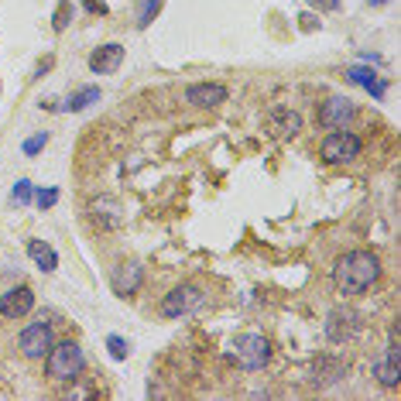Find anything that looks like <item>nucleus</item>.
Segmentation results:
<instances>
[{
  "label": "nucleus",
  "mask_w": 401,
  "mask_h": 401,
  "mask_svg": "<svg viewBox=\"0 0 401 401\" xmlns=\"http://www.w3.org/2000/svg\"><path fill=\"white\" fill-rule=\"evenodd\" d=\"M381 275V261L371 251H346L333 264V285L340 295H360L367 292Z\"/></svg>",
  "instance_id": "obj_1"
},
{
  "label": "nucleus",
  "mask_w": 401,
  "mask_h": 401,
  "mask_svg": "<svg viewBox=\"0 0 401 401\" xmlns=\"http://www.w3.org/2000/svg\"><path fill=\"white\" fill-rule=\"evenodd\" d=\"M83 371H86V353L72 340L52 343V350L45 353V378L55 384H76Z\"/></svg>",
  "instance_id": "obj_2"
},
{
  "label": "nucleus",
  "mask_w": 401,
  "mask_h": 401,
  "mask_svg": "<svg viewBox=\"0 0 401 401\" xmlns=\"http://www.w3.org/2000/svg\"><path fill=\"white\" fill-rule=\"evenodd\" d=\"M230 360H233L240 371H247V374L264 371L268 360H271V340L261 336V333H240V336L230 343Z\"/></svg>",
  "instance_id": "obj_3"
},
{
  "label": "nucleus",
  "mask_w": 401,
  "mask_h": 401,
  "mask_svg": "<svg viewBox=\"0 0 401 401\" xmlns=\"http://www.w3.org/2000/svg\"><path fill=\"white\" fill-rule=\"evenodd\" d=\"M202 305H206V288L196 285V282H186V285H175V288L162 299L158 312H162V319H182V315L199 312Z\"/></svg>",
  "instance_id": "obj_4"
},
{
  "label": "nucleus",
  "mask_w": 401,
  "mask_h": 401,
  "mask_svg": "<svg viewBox=\"0 0 401 401\" xmlns=\"http://www.w3.org/2000/svg\"><path fill=\"white\" fill-rule=\"evenodd\" d=\"M360 151H364V141L353 134V130H333V134H326L322 137V144H319V158L322 162H329V165H343V162H357L360 158Z\"/></svg>",
  "instance_id": "obj_5"
},
{
  "label": "nucleus",
  "mask_w": 401,
  "mask_h": 401,
  "mask_svg": "<svg viewBox=\"0 0 401 401\" xmlns=\"http://www.w3.org/2000/svg\"><path fill=\"white\" fill-rule=\"evenodd\" d=\"M360 333H364V315H360L357 309L343 305V309H333V312L326 315V340H329V343H350V340H357Z\"/></svg>",
  "instance_id": "obj_6"
},
{
  "label": "nucleus",
  "mask_w": 401,
  "mask_h": 401,
  "mask_svg": "<svg viewBox=\"0 0 401 401\" xmlns=\"http://www.w3.org/2000/svg\"><path fill=\"white\" fill-rule=\"evenodd\" d=\"M374 378L381 388H398L401 384V343H398V329H391V340L384 346V353L371 364Z\"/></svg>",
  "instance_id": "obj_7"
},
{
  "label": "nucleus",
  "mask_w": 401,
  "mask_h": 401,
  "mask_svg": "<svg viewBox=\"0 0 401 401\" xmlns=\"http://www.w3.org/2000/svg\"><path fill=\"white\" fill-rule=\"evenodd\" d=\"M52 343H55V329H52V322H41V319L31 322V326H24L21 340H17V346H21V353L28 360H41L52 350Z\"/></svg>",
  "instance_id": "obj_8"
},
{
  "label": "nucleus",
  "mask_w": 401,
  "mask_h": 401,
  "mask_svg": "<svg viewBox=\"0 0 401 401\" xmlns=\"http://www.w3.org/2000/svg\"><path fill=\"white\" fill-rule=\"evenodd\" d=\"M90 219H93L97 230H117L124 223V209L113 196H97L90 202Z\"/></svg>",
  "instance_id": "obj_9"
},
{
  "label": "nucleus",
  "mask_w": 401,
  "mask_h": 401,
  "mask_svg": "<svg viewBox=\"0 0 401 401\" xmlns=\"http://www.w3.org/2000/svg\"><path fill=\"white\" fill-rule=\"evenodd\" d=\"M31 309H35V292L28 285H17V288L0 295V315L3 319H24Z\"/></svg>",
  "instance_id": "obj_10"
},
{
  "label": "nucleus",
  "mask_w": 401,
  "mask_h": 401,
  "mask_svg": "<svg viewBox=\"0 0 401 401\" xmlns=\"http://www.w3.org/2000/svg\"><path fill=\"white\" fill-rule=\"evenodd\" d=\"M226 86L223 83H193L189 90H186V103L189 106H199V110H213V106H219V103H226Z\"/></svg>",
  "instance_id": "obj_11"
},
{
  "label": "nucleus",
  "mask_w": 401,
  "mask_h": 401,
  "mask_svg": "<svg viewBox=\"0 0 401 401\" xmlns=\"http://www.w3.org/2000/svg\"><path fill=\"white\" fill-rule=\"evenodd\" d=\"M343 374H346V364L333 353H322V357L312 360V384L315 388H333Z\"/></svg>",
  "instance_id": "obj_12"
},
{
  "label": "nucleus",
  "mask_w": 401,
  "mask_h": 401,
  "mask_svg": "<svg viewBox=\"0 0 401 401\" xmlns=\"http://www.w3.org/2000/svg\"><path fill=\"white\" fill-rule=\"evenodd\" d=\"M144 282V264L141 261H127L113 271V292L117 295H134Z\"/></svg>",
  "instance_id": "obj_13"
},
{
  "label": "nucleus",
  "mask_w": 401,
  "mask_h": 401,
  "mask_svg": "<svg viewBox=\"0 0 401 401\" xmlns=\"http://www.w3.org/2000/svg\"><path fill=\"white\" fill-rule=\"evenodd\" d=\"M350 117H353V103L350 100L333 97V100H326L322 106H319V124H322L326 130H340Z\"/></svg>",
  "instance_id": "obj_14"
},
{
  "label": "nucleus",
  "mask_w": 401,
  "mask_h": 401,
  "mask_svg": "<svg viewBox=\"0 0 401 401\" xmlns=\"http://www.w3.org/2000/svg\"><path fill=\"white\" fill-rule=\"evenodd\" d=\"M120 62H124V45H117V41L100 45V48L90 55V69H93L97 76H110V72H117V69H120Z\"/></svg>",
  "instance_id": "obj_15"
},
{
  "label": "nucleus",
  "mask_w": 401,
  "mask_h": 401,
  "mask_svg": "<svg viewBox=\"0 0 401 401\" xmlns=\"http://www.w3.org/2000/svg\"><path fill=\"white\" fill-rule=\"evenodd\" d=\"M268 130L275 134V137H282V141H288V137H295L302 130V117L295 110H275L271 117H268Z\"/></svg>",
  "instance_id": "obj_16"
},
{
  "label": "nucleus",
  "mask_w": 401,
  "mask_h": 401,
  "mask_svg": "<svg viewBox=\"0 0 401 401\" xmlns=\"http://www.w3.org/2000/svg\"><path fill=\"white\" fill-rule=\"evenodd\" d=\"M346 79L353 83V86H364L374 100H384V93H388V86L378 79V72L374 69H364V66H353V69H346Z\"/></svg>",
  "instance_id": "obj_17"
},
{
  "label": "nucleus",
  "mask_w": 401,
  "mask_h": 401,
  "mask_svg": "<svg viewBox=\"0 0 401 401\" xmlns=\"http://www.w3.org/2000/svg\"><path fill=\"white\" fill-rule=\"evenodd\" d=\"M28 257H31L35 268H41L45 275H52V271L59 268V254H55V247L45 244V240H28Z\"/></svg>",
  "instance_id": "obj_18"
},
{
  "label": "nucleus",
  "mask_w": 401,
  "mask_h": 401,
  "mask_svg": "<svg viewBox=\"0 0 401 401\" xmlns=\"http://www.w3.org/2000/svg\"><path fill=\"white\" fill-rule=\"evenodd\" d=\"M100 100V86H83L79 93H72L69 103H66V110H72V113H79V110H86L90 103Z\"/></svg>",
  "instance_id": "obj_19"
},
{
  "label": "nucleus",
  "mask_w": 401,
  "mask_h": 401,
  "mask_svg": "<svg viewBox=\"0 0 401 401\" xmlns=\"http://www.w3.org/2000/svg\"><path fill=\"white\" fill-rule=\"evenodd\" d=\"M162 3H165V0H141V7H137V28H148V24L158 17Z\"/></svg>",
  "instance_id": "obj_20"
},
{
  "label": "nucleus",
  "mask_w": 401,
  "mask_h": 401,
  "mask_svg": "<svg viewBox=\"0 0 401 401\" xmlns=\"http://www.w3.org/2000/svg\"><path fill=\"white\" fill-rule=\"evenodd\" d=\"M31 199H35V186H31L28 179H17L14 189H10V202H14V206H28Z\"/></svg>",
  "instance_id": "obj_21"
},
{
  "label": "nucleus",
  "mask_w": 401,
  "mask_h": 401,
  "mask_svg": "<svg viewBox=\"0 0 401 401\" xmlns=\"http://www.w3.org/2000/svg\"><path fill=\"white\" fill-rule=\"evenodd\" d=\"M69 24H72V3L62 0V3L55 7V14H52V28H55V31H66Z\"/></svg>",
  "instance_id": "obj_22"
},
{
  "label": "nucleus",
  "mask_w": 401,
  "mask_h": 401,
  "mask_svg": "<svg viewBox=\"0 0 401 401\" xmlns=\"http://www.w3.org/2000/svg\"><path fill=\"white\" fill-rule=\"evenodd\" d=\"M106 350H110V357H113V360H127L130 343H127L124 336H106Z\"/></svg>",
  "instance_id": "obj_23"
},
{
  "label": "nucleus",
  "mask_w": 401,
  "mask_h": 401,
  "mask_svg": "<svg viewBox=\"0 0 401 401\" xmlns=\"http://www.w3.org/2000/svg\"><path fill=\"white\" fill-rule=\"evenodd\" d=\"M45 144H48V134L41 130V134H35V137H28V141H24L21 148H24V155H28V158H35V155H41V148H45Z\"/></svg>",
  "instance_id": "obj_24"
},
{
  "label": "nucleus",
  "mask_w": 401,
  "mask_h": 401,
  "mask_svg": "<svg viewBox=\"0 0 401 401\" xmlns=\"http://www.w3.org/2000/svg\"><path fill=\"white\" fill-rule=\"evenodd\" d=\"M35 202H38V209H52V206L59 202V189H55V186L38 189V193H35Z\"/></svg>",
  "instance_id": "obj_25"
},
{
  "label": "nucleus",
  "mask_w": 401,
  "mask_h": 401,
  "mask_svg": "<svg viewBox=\"0 0 401 401\" xmlns=\"http://www.w3.org/2000/svg\"><path fill=\"white\" fill-rule=\"evenodd\" d=\"M97 395H100L97 388H69L66 391V398H97Z\"/></svg>",
  "instance_id": "obj_26"
},
{
  "label": "nucleus",
  "mask_w": 401,
  "mask_h": 401,
  "mask_svg": "<svg viewBox=\"0 0 401 401\" xmlns=\"http://www.w3.org/2000/svg\"><path fill=\"white\" fill-rule=\"evenodd\" d=\"M83 7H86L90 14H100V17H106V14H110V7H106L103 0H83Z\"/></svg>",
  "instance_id": "obj_27"
},
{
  "label": "nucleus",
  "mask_w": 401,
  "mask_h": 401,
  "mask_svg": "<svg viewBox=\"0 0 401 401\" xmlns=\"http://www.w3.org/2000/svg\"><path fill=\"white\" fill-rule=\"evenodd\" d=\"M52 62H55V59H52V55H48V59H45V62H38V69H35V76H38V79H41V76H45V72H48V69H52Z\"/></svg>",
  "instance_id": "obj_28"
},
{
  "label": "nucleus",
  "mask_w": 401,
  "mask_h": 401,
  "mask_svg": "<svg viewBox=\"0 0 401 401\" xmlns=\"http://www.w3.org/2000/svg\"><path fill=\"white\" fill-rule=\"evenodd\" d=\"M315 7H322V10H336L340 7V0H312Z\"/></svg>",
  "instance_id": "obj_29"
},
{
  "label": "nucleus",
  "mask_w": 401,
  "mask_h": 401,
  "mask_svg": "<svg viewBox=\"0 0 401 401\" xmlns=\"http://www.w3.org/2000/svg\"><path fill=\"white\" fill-rule=\"evenodd\" d=\"M312 24H319V21H315V17H312V14H302V28H305V31H309V28H312Z\"/></svg>",
  "instance_id": "obj_30"
},
{
  "label": "nucleus",
  "mask_w": 401,
  "mask_h": 401,
  "mask_svg": "<svg viewBox=\"0 0 401 401\" xmlns=\"http://www.w3.org/2000/svg\"><path fill=\"white\" fill-rule=\"evenodd\" d=\"M371 3H388V0H371Z\"/></svg>",
  "instance_id": "obj_31"
}]
</instances>
